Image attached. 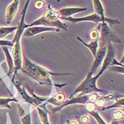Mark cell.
Wrapping results in <instances>:
<instances>
[{
  "label": "cell",
  "mask_w": 124,
  "mask_h": 124,
  "mask_svg": "<svg viewBox=\"0 0 124 124\" xmlns=\"http://www.w3.org/2000/svg\"><path fill=\"white\" fill-rule=\"evenodd\" d=\"M112 116L115 121H120V119L124 118V113L122 111H117L112 114Z\"/></svg>",
  "instance_id": "83f0119b"
},
{
  "label": "cell",
  "mask_w": 124,
  "mask_h": 124,
  "mask_svg": "<svg viewBox=\"0 0 124 124\" xmlns=\"http://www.w3.org/2000/svg\"><path fill=\"white\" fill-rule=\"evenodd\" d=\"M69 124H78V122L76 121H70Z\"/></svg>",
  "instance_id": "836d02e7"
},
{
  "label": "cell",
  "mask_w": 124,
  "mask_h": 124,
  "mask_svg": "<svg viewBox=\"0 0 124 124\" xmlns=\"http://www.w3.org/2000/svg\"><path fill=\"white\" fill-rule=\"evenodd\" d=\"M124 96H123L121 99L116 100V101L115 102L114 104H113L112 105L107 106V107H103L101 108V110L102 111H105V110H107V109H111V108H124Z\"/></svg>",
  "instance_id": "7402d4cb"
},
{
  "label": "cell",
  "mask_w": 124,
  "mask_h": 124,
  "mask_svg": "<svg viewBox=\"0 0 124 124\" xmlns=\"http://www.w3.org/2000/svg\"><path fill=\"white\" fill-rule=\"evenodd\" d=\"M17 26H12V27H0V39L4 38L9 33L16 31Z\"/></svg>",
  "instance_id": "d6986e66"
},
{
  "label": "cell",
  "mask_w": 124,
  "mask_h": 124,
  "mask_svg": "<svg viewBox=\"0 0 124 124\" xmlns=\"http://www.w3.org/2000/svg\"><path fill=\"white\" fill-rule=\"evenodd\" d=\"M46 26V27H53V28H56L58 29H62L64 31L68 30V26L66 23L62 22L60 19L57 21H52L50 20L48 18H46L44 15H43L40 19H37L36 21L32 22L31 24H23V28L24 29H27L29 27L32 26Z\"/></svg>",
  "instance_id": "8992f818"
},
{
  "label": "cell",
  "mask_w": 124,
  "mask_h": 124,
  "mask_svg": "<svg viewBox=\"0 0 124 124\" xmlns=\"http://www.w3.org/2000/svg\"><path fill=\"white\" fill-rule=\"evenodd\" d=\"M115 56H116V50H115L114 47L113 46L111 43H108L107 44L106 54V56L104 57V60L103 61V64L101 65V70L97 74L98 76H101L106 70H107L108 67H110L113 60L115 59Z\"/></svg>",
  "instance_id": "ba28073f"
},
{
  "label": "cell",
  "mask_w": 124,
  "mask_h": 124,
  "mask_svg": "<svg viewBox=\"0 0 124 124\" xmlns=\"http://www.w3.org/2000/svg\"><path fill=\"white\" fill-rule=\"evenodd\" d=\"M19 1L14 0L7 7L6 10V21L7 24H10L14 19L19 8Z\"/></svg>",
  "instance_id": "4fadbf2b"
},
{
  "label": "cell",
  "mask_w": 124,
  "mask_h": 124,
  "mask_svg": "<svg viewBox=\"0 0 124 124\" xmlns=\"http://www.w3.org/2000/svg\"><path fill=\"white\" fill-rule=\"evenodd\" d=\"M124 67H121V66H116V65H113V66H110L108 69L111 71V72H117V73H121L124 74Z\"/></svg>",
  "instance_id": "d4e9b609"
},
{
  "label": "cell",
  "mask_w": 124,
  "mask_h": 124,
  "mask_svg": "<svg viewBox=\"0 0 124 124\" xmlns=\"http://www.w3.org/2000/svg\"><path fill=\"white\" fill-rule=\"evenodd\" d=\"M81 122L82 124H86L89 122V118L86 116H83L82 118H81Z\"/></svg>",
  "instance_id": "1f68e13d"
},
{
  "label": "cell",
  "mask_w": 124,
  "mask_h": 124,
  "mask_svg": "<svg viewBox=\"0 0 124 124\" xmlns=\"http://www.w3.org/2000/svg\"><path fill=\"white\" fill-rule=\"evenodd\" d=\"M87 8H79V7H66L60 9L57 13L60 16V18H67L70 17L72 15L79 13L84 11H86Z\"/></svg>",
  "instance_id": "5bb4252c"
},
{
  "label": "cell",
  "mask_w": 124,
  "mask_h": 124,
  "mask_svg": "<svg viewBox=\"0 0 124 124\" xmlns=\"http://www.w3.org/2000/svg\"><path fill=\"white\" fill-rule=\"evenodd\" d=\"M65 101V94L62 93H58L56 95H55L53 97H52L51 99L48 100V101L46 103L52 104L56 106H60L63 104V102Z\"/></svg>",
  "instance_id": "2e32d148"
},
{
  "label": "cell",
  "mask_w": 124,
  "mask_h": 124,
  "mask_svg": "<svg viewBox=\"0 0 124 124\" xmlns=\"http://www.w3.org/2000/svg\"><path fill=\"white\" fill-rule=\"evenodd\" d=\"M60 19H62L64 21H70L73 23L82 22V21H92L94 23H102L103 22V20L101 19V18L95 13H94L91 15L85 16V17H82V18H73V17L70 16V17H67V18H60Z\"/></svg>",
  "instance_id": "7c38bea8"
},
{
  "label": "cell",
  "mask_w": 124,
  "mask_h": 124,
  "mask_svg": "<svg viewBox=\"0 0 124 124\" xmlns=\"http://www.w3.org/2000/svg\"><path fill=\"white\" fill-rule=\"evenodd\" d=\"M1 82V79L0 78V82Z\"/></svg>",
  "instance_id": "e575fe53"
},
{
  "label": "cell",
  "mask_w": 124,
  "mask_h": 124,
  "mask_svg": "<svg viewBox=\"0 0 124 124\" xmlns=\"http://www.w3.org/2000/svg\"><path fill=\"white\" fill-rule=\"evenodd\" d=\"M101 23H99L98 28L95 29H93L89 32V37L91 38V41H94V40H99V31L101 29Z\"/></svg>",
  "instance_id": "603a6c76"
},
{
  "label": "cell",
  "mask_w": 124,
  "mask_h": 124,
  "mask_svg": "<svg viewBox=\"0 0 124 124\" xmlns=\"http://www.w3.org/2000/svg\"><path fill=\"white\" fill-rule=\"evenodd\" d=\"M11 101L18 102L17 100L14 97L13 98H0V108H11V106H9V102Z\"/></svg>",
  "instance_id": "ffe728a7"
},
{
  "label": "cell",
  "mask_w": 124,
  "mask_h": 124,
  "mask_svg": "<svg viewBox=\"0 0 124 124\" xmlns=\"http://www.w3.org/2000/svg\"><path fill=\"white\" fill-rule=\"evenodd\" d=\"M46 31H56L59 32L60 29L56 28H53V27H46V26H32L29 27L24 30L21 37H28V36H33L35 35H37L38 33L46 32Z\"/></svg>",
  "instance_id": "8fae6325"
},
{
  "label": "cell",
  "mask_w": 124,
  "mask_h": 124,
  "mask_svg": "<svg viewBox=\"0 0 124 124\" xmlns=\"http://www.w3.org/2000/svg\"><path fill=\"white\" fill-rule=\"evenodd\" d=\"M14 43L11 40H0V46L1 47H14Z\"/></svg>",
  "instance_id": "484cf974"
},
{
  "label": "cell",
  "mask_w": 124,
  "mask_h": 124,
  "mask_svg": "<svg viewBox=\"0 0 124 124\" xmlns=\"http://www.w3.org/2000/svg\"><path fill=\"white\" fill-rule=\"evenodd\" d=\"M77 39L79 41H80L81 43H82V44H84L86 47L89 49V50L92 52V53L93 54L94 57H95L96 54L97 53V49L99 47V40H94V41H91L89 43H85L82 38L79 36H77Z\"/></svg>",
  "instance_id": "e0dca14e"
},
{
  "label": "cell",
  "mask_w": 124,
  "mask_h": 124,
  "mask_svg": "<svg viewBox=\"0 0 124 124\" xmlns=\"http://www.w3.org/2000/svg\"><path fill=\"white\" fill-rule=\"evenodd\" d=\"M21 124H31V114L29 113L27 115L23 116L21 118Z\"/></svg>",
  "instance_id": "4316f807"
},
{
  "label": "cell",
  "mask_w": 124,
  "mask_h": 124,
  "mask_svg": "<svg viewBox=\"0 0 124 124\" xmlns=\"http://www.w3.org/2000/svg\"><path fill=\"white\" fill-rule=\"evenodd\" d=\"M96 108V105L93 102H88L86 104V109L88 112H92L94 111Z\"/></svg>",
  "instance_id": "f1b7e54d"
},
{
  "label": "cell",
  "mask_w": 124,
  "mask_h": 124,
  "mask_svg": "<svg viewBox=\"0 0 124 124\" xmlns=\"http://www.w3.org/2000/svg\"><path fill=\"white\" fill-rule=\"evenodd\" d=\"M22 71L29 75L40 85H52L53 82L50 76H64V75H74V73H57L48 70L45 67L34 64L26 56L22 57Z\"/></svg>",
  "instance_id": "6da1fadb"
},
{
  "label": "cell",
  "mask_w": 124,
  "mask_h": 124,
  "mask_svg": "<svg viewBox=\"0 0 124 124\" xmlns=\"http://www.w3.org/2000/svg\"><path fill=\"white\" fill-rule=\"evenodd\" d=\"M89 114L95 118V120L96 121L98 124H106L105 121L103 120V118L100 116V115L97 111H92V112H90Z\"/></svg>",
  "instance_id": "cb8c5ba5"
},
{
  "label": "cell",
  "mask_w": 124,
  "mask_h": 124,
  "mask_svg": "<svg viewBox=\"0 0 124 124\" xmlns=\"http://www.w3.org/2000/svg\"><path fill=\"white\" fill-rule=\"evenodd\" d=\"M29 1H26V3L25 4L24 9L22 12V16H21V19L20 21L19 25L17 26L16 29V33L14 37V39L12 41L14 43V46L13 47L12 50V58L14 60V76L12 77V82H14V78L16 75L18 71L21 70H22V54H21V41L20 39L24 31V28H23V24L25 23L24 22V18H25V14L26 12V9L29 4Z\"/></svg>",
  "instance_id": "7a4b0ae2"
},
{
  "label": "cell",
  "mask_w": 124,
  "mask_h": 124,
  "mask_svg": "<svg viewBox=\"0 0 124 124\" xmlns=\"http://www.w3.org/2000/svg\"><path fill=\"white\" fill-rule=\"evenodd\" d=\"M114 98L115 96L114 94H109L105 96H99L96 100V104L100 107H104L108 100H111Z\"/></svg>",
  "instance_id": "ac0fdd59"
},
{
  "label": "cell",
  "mask_w": 124,
  "mask_h": 124,
  "mask_svg": "<svg viewBox=\"0 0 124 124\" xmlns=\"http://www.w3.org/2000/svg\"><path fill=\"white\" fill-rule=\"evenodd\" d=\"M4 54H5V57H6V60H7V65H8V67H9V72H8V74L7 75L9 76L10 75H11L13 72H14V60H13V58L12 56L9 53V48L8 47H1Z\"/></svg>",
  "instance_id": "9a60e30c"
},
{
  "label": "cell",
  "mask_w": 124,
  "mask_h": 124,
  "mask_svg": "<svg viewBox=\"0 0 124 124\" xmlns=\"http://www.w3.org/2000/svg\"><path fill=\"white\" fill-rule=\"evenodd\" d=\"M108 43H121V40L113 32V31L107 23L102 22L101 23V29L99 31V45L102 47L104 46H107Z\"/></svg>",
  "instance_id": "277c9868"
},
{
  "label": "cell",
  "mask_w": 124,
  "mask_h": 124,
  "mask_svg": "<svg viewBox=\"0 0 124 124\" xmlns=\"http://www.w3.org/2000/svg\"><path fill=\"white\" fill-rule=\"evenodd\" d=\"M121 124V122H120V121H112L111 122V124Z\"/></svg>",
  "instance_id": "d6a6232c"
},
{
  "label": "cell",
  "mask_w": 124,
  "mask_h": 124,
  "mask_svg": "<svg viewBox=\"0 0 124 124\" xmlns=\"http://www.w3.org/2000/svg\"><path fill=\"white\" fill-rule=\"evenodd\" d=\"M99 97V96L97 94V93H92L89 94H85V95L82 96H77L75 98H72L70 99L69 100H65L63 104L60 106H55L53 108L51 109V113L55 114L57 111H60L61 109H62L64 107L67 106L68 105H71V104H86L88 102H94L96 101V100Z\"/></svg>",
  "instance_id": "5b68a950"
},
{
  "label": "cell",
  "mask_w": 124,
  "mask_h": 124,
  "mask_svg": "<svg viewBox=\"0 0 124 124\" xmlns=\"http://www.w3.org/2000/svg\"><path fill=\"white\" fill-rule=\"evenodd\" d=\"M106 51H107V46L100 47L99 50H97V53L94 57V60L93 62V64L92 65V67L90 68L89 72L87 73V76H93V75L96 72L97 68L102 65L106 54Z\"/></svg>",
  "instance_id": "52a82bcc"
},
{
  "label": "cell",
  "mask_w": 124,
  "mask_h": 124,
  "mask_svg": "<svg viewBox=\"0 0 124 124\" xmlns=\"http://www.w3.org/2000/svg\"><path fill=\"white\" fill-rule=\"evenodd\" d=\"M13 83L14 84V86L16 88L19 94L21 95V96L22 97V99L24 100V101L26 103L29 104L30 105L33 106H38L43 101H44L40 100V99H36V98H34L33 96H31L26 92V89L23 87H21L18 82H13Z\"/></svg>",
  "instance_id": "9c48e42d"
},
{
  "label": "cell",
  "mask_w": 124,
  "mask_h": 124,
  "mask_svg": "<svg viewBox=\"0 0 124 124\" xmlns=\"http://www.w3.org/2000/svg\"><path fill=\"white\" fill-rule=\"evenodd\" d=\"M37 111H38V114L39 115L40 119L42 122L43 124H50L49 121H48V113L43 110L40 107H37Z\"/></svg>",
  "instance_id": "44dd1931"
},
{
  "label": "cell",
  "mask_w": 124,
  "mask_h": 124,
  "mask_svg": "<svg viewBox=\"0 0 124 124\" xmlns=\"http://www.w3.org/2000/svg\"><path fill=\"white\" fill-rule=\"evenodd\" d=\"M18 111H19V116H20L21 118H22V117L24 116V114H25V111H24V110L22 108L21 106L19 104H18Z\"/></svg>",
  "instance_id": "4dcf8cb0"
},
{
  "label": "cell",
  "mask_w": 124,
  "mask_h": 124,
  "mask_svg": "<svg viewBox=\"0 0 124 124\" xmlns=\"http://www.w3.org/2000/svg\"><path fill=\"white\" fill-rule=\"evenodd\" d=\"M92 3L94 4V13L98 14L101 19L103 20V22L106 23H108L110 25H113V24H121V22L118 20L116 19H111L106 18L104 16V10L103 5L101 4V1L99 0H94L92 1Z\"/></svg>",
  "instance_id": "30bf717a"
},
{
  "label": "cell",
  "mask_w": 124,
  "mask_h": 124,
  "mask_svg": "<svg viewBox=\"0 0 124 124\" xmlns=\"http://www.w3.org/2000/svg\"><path fill=\"white\" fill-rule=\"evenodd\" d=\"M44 1H36L35 3V7L37 9H40L44 7Z\"/></svg>",
  "instance_id": "f546056e"
},
{
  "label": "cell",
  "mask_w": 124,
  "mask_h": 124,
  "mask_svg": "<svg viewBox=\"0 0 124 124\" xmlns=\"http://www.w3.org/2000/svg\"><path fill=\"white\" fill-rule=\"evenodd\" d=\"M99 76L97 75L94 77H89L86 75V78L85 79L84 81L77 87L75 90V92L71 94L70 98L72 99L73 96L76 94L77 93H80L79 96H82L87 94H92V93H97V92H104L101 89H99L96 86V81L99 79Z\"/></svg>",
  "instance_id": "3957f363"
}]
</instances>
